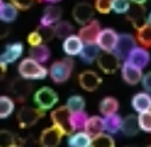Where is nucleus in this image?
Segmentation results:
<instances>
[{
	"mask_svg": "<svg viewBox=\"0 0 151 147\" xmlns=\"http://www.w3.org/2000/svg\"><path fill=\"white\" fill-rule=\"evenodd\" d=\"M130 1L134 3V4H145L147 0H130Z\"/></svg>",
	"mask_w": 151,
	"mask_h": 147,
	"instance_id": "49530a36",
	"label": "nucleus"
},
{
	"mask_svg": "<svg viewBox=\"0 0 151 147\" xmlns=\"http://www.w3.org/2000/svg\"><path fill=\"white\" fill-rule=\"evenodd\" d=\"M141 128H139V122H138V116L134 114H129L122 120V128L121 131L124 133L126 137H134L137 135Z\"/></svg>",
	"mask_w": 151,
	"mask_h": 147,
	"instance_id": "5701e85b",
	"label": "nucleus"
},
{
	"mask_svg": "<svg viewBox=\"0 0 151 147\" xmlns=\"http://www.w3.org/2000/svg\"><path fill=\"white\" fill-rule=\"evenodd\" d=\"M51 51L47 47L46 44H41L37 46H30V50H29V57L33 59H36L40 63H45L50 59Z\"/></svg>",
	"mask_w": 151,
	"mask_h": 147,
	"instance_id": "393cba45",
	"label": "nucleus"
},
{
	"mask_svg": "<svg viewBox=\"0 0 151 147\" xmlns=\"http://www.w3.org/2000/svg\"><path fill=\"white\" fill-rule=\"evenodd\" d=\"M84 131L88 133L92 138L101 134V133H104L105 131V129H104V118H101L99 116L88 117L86 126H84Z\"/></svg>",
	"mask_w": 151,
	"mask_h": 147,
	"instance_id": "b1692460",
	"label": "nucleus"
},
{
	"mask_svg": "<svg viewBox=\"0 0 151 147\" xmlns=\"http://www.w3.org/2000/svg\"><path fill=\"white\" fill-rule=\"evenodd\" d=\"M132 106L135 112L143 113V112L151 110V95L150 92H138L133 96Z\"/></svg>",
	"mask_w": 151,
	"mask_h": 147,
	"instance_id": "aec40b11",
	"label": "nucleus"
},
{
	"mask_svg": "<svg viewBox=\"0 0 151 147\" xmlns=\"http://www.w3.org/2000/svg\"><path fill=\"white\" fill-rule=\"evenodd\" d=\"M135 46H137V38H134L132 34H129V33L118 34V41H117V45H116L113 53L121 60L122 59L126 60L127 55H129L130 51H132Z\"/></svg>",
	"mask_w": 151,
	"mask_h": 147,
	"instance_id": "0eeeda50",
	"label": "nucleus"
},
{
	"mask_svg": "<svg viewBox=\"0 0 151 147\" xmlns=\"http://www.w3.org/2000/svg\"><path fill=\"white\" fill-rule=\"evenodd\" d=\"M112 3L113 0H95L93 7L99 13L106 15V13H109L112 11Z\"/></svg>",
	"mask_w": 151,
	"mask_h": 147,
	"instance_id": "58836bf2",
	"label": "nucleus"
},
{
	"mask_svg": "<svg viewBox=\"0 0 151 147\" xmlns=\"http://www.w3.org/2000/svg\"><path fill=\"white\" fill-rule=\"evenodd\" d=\"M138 122H139V128H141L142 131L151 133V110L139 113Z\"/></svg>",
	"mask_w": 151,
	"mask_h": 147,
	"instance_id": "e433bc0d",
	"label": "nucleus"
},
{
	"mask_svg": "<svg viewBox=\"0 0 151 147\" xmlns=\"http://www.w3.org/2000/svg\"><path fill=\"white\" fill-rule=\"evenodd\" d=\"M83 46H84V42L82 41V38L78 34H71L66 39H63L62 49L67 57H75L80 54Z\"/></svg>",
	"mask_w": 151,
	"mask_h": 147,
	"instance_id": "a211bd4d",
	"label": "nucleus"
},
{
	"mask_svg": "<svg viewBox=\"0 0 151 147\" xmlns=\"http://www.w3.org/2000/svg\"><path fill=\"white\" fill-rule=\"evenodd\" d=\"M34 103L38 108L47 110V109H51L57 105L58 95L50 87H42L34 93Z\"/></svg>",
	"mask_w": 151,
	"mask_h": 147,
	"instance_id": "39448f33",
	"label": "nucleus"
},
{
	"mask_svg": "<svg viewBox=\"0 0 151 147\" xmlns=\"http://www.w3.org/2000/svg\"><path fill=\"white\" fill-rule=\"evenodd\" d=\"M122 128V118L117 113L104 117V129L108 134H117Z\"/></svg>",
	"mask_w": 151,
	"mask_h": 147,
	"instance_id": "bb28decb",
	"label": "nucleus"
},
{
	"mask_svg": "<svg viewBox=\"0 0 151 147\" xmlns=\"http://www.w3.org/2000/svg\"><path fill=\"white\" fill-rule=\"evenodd\" d=\"M51 121L54 126H57L65 133V135H70L74 133L71 126V110L66 105L59 106L51 112Z\"/></svg>",
	"mask_w": 151,
	"mask_h": 147,
	"instance_id": "7ed1b4c3",
	"label": "nucleus"
},
{
	"mask_svg": "<svg viewBox=\"0 0 151 147\" xmlns=\"http://www.w3.org/2000/svg\"><path fill=\"white\" fill-rule=\"evenodd\" d=\"M45 1L51 3V4H55V3H59V1H62V0H45Z\"/></svg>",
	"mask_w": 151,
	"mask_h": 147,
	"instance_id": "de8ad7c7",
	"label": "nucleus"
},
{
	"mask_svg": "<svg viewBox=\"0 0 151 147\" xmlns=\"http://www.w3.org/2000/svg\"><path fill=\"white\" fill-rule=\"evenodd\" d=\"M19 74L28 80H42L49 75V70L33 58H25L19 63Z\"/></svg>",
	"mask_w": 151,
	"mask_h": 147,
	"instance_id": "f257e3e1",
	"label": "nucleus"
},
{
	"mask_svg": "<svg viewBox=\"0 0 151 147\" xmlns=\"http://www.w3.org/2000/svg\"><path fill=\"white\" fill-rule=\"evenodd\" d=\"M14 110V101L8 96H0V120L8 118Z\"/></svg>",
	"mask_w": 151,
	"mask_h": 147,
	"instance_id": "2f4dec72",
	"label": "nucleus"
},
{
	"mask_svg": "<svg viewBox=\"0 0 151 147\" xmlns=\"http://www.w3.org/2000/svg\"><path fill=\"white\" fill-rule=\"evenodd\" d=\"M130 5H132L130 0H113L112 11L117 15H126L127 11L130 9Z\"/></svg>",
	"mask_w": 151,
	"mask_h": 147,
	"instance_id": "c9c22d12",
	"label": "nucleus"
},
{
	"mask_svg": "<svg viewBox=\"0 0 151 147\" xmlns=\"http://www.w3.org/2000/svg\"><path fill=\"white\" fill-rule=\"evenodd\" d=\"M141 83H142V87H143L145 91L150 92V93H151V71H149L147 74L143 75Z\"/></svg>",
	"mask_w": 151,
	"mask_h": 147,
	"instance_id": "37998d69",
	"label": "nucleus"
},
{
	"mask_svg": "<svg viewBox=\"0 0 151 147\" xmlns=\"http://www.w3.org/2000/svg\"><path fill=\"white\" fill-rule=\"evenodd\" d=\"M78 80H79V85L87 92L96 91V89L100 87L101 82H103L100 75L97 72H95V71H92V70L83 71V72L79 75Z\"/></svg>",
	"mask_w": 151,
	"mask_h": 147,
	"instance_id": "ddd939ff",
	"label": "nucleus"
},
{
	"mask_svg": "<svg viewBox=\"0 0 151 147\" xmlns=\"http://www.w3.org/2000/svg\"><path fill=\"white\" fill-rule=\"evenodd\" d=\"M5 71H7V66H5L4 63H1V62H0V80H1L3 77H4Z\"/></svg>",
	"mask_w": 151,
	"mask_h": 147,
	"instance_id": "a18cd8bd",
	"label": "nucleus"
},
{
	"mask_svg": "<svg viewBox=\"0 0 151 147\" xmlns=\"http://www.w3.org/2000/svg\"><path fill=\"white\" fill-rule=\"evenodd\" d=\"M91 147H116V143H114V139H113L112 134L101 133V134L92 138Z\"/></svg>",
	"mask_w": 151,
	"mask_h": 147,
	"instance_id": "473e14b6",
	"label": "nucleus"
},
{
	"mask_svg": "<svg viewBox=\"0 0 151 147\" xmlns=\"http://www.w3.org/2000/svg\"><path fill=\"white\" fill-rule=\"evenodd\" d=\"M126 19L127 21H130V24L135 29H138L139 27L146 24L147 20H146V8H145V4H134V3H132L130 9L126 13Z\"/></svg>",
	"mask_w": 151,
	"mask_h": 147,
	"instance_id": "4468645a",
	"label": "nucleus"
},
{
	"mask_svg": "<svg viewBox=\"0 0 151 147\" xmlns=\"http://www.w3.org/2000/svg\"><path fill=\"white\" fill-rule=\"evenodd\" d=\"M118 108H120V104H118L117 99H114V97H112V96H108V97H105V99H103L100 101V105H99V110H100V113L103 114L104 117L117 113Z\"/></svg>",
	"mask_w": 151,
	"mask_h": 147,
	"instance_id": "a878e982",
	"label": "nucleus"
},
{
	"mask_svg": "<svg viewBox=\"0 0 151 147\" xmlns=\"http://www.w3.org/2000/svg\"><path fill=\"white\" fill-rule=\"evenodd\" d=\"M65 135L60 129L57 126H51V128L45 129L41 135H40V143L42 147H58L59 143L62 142V137Z\"/></svg>",
	"mask_w": 151,
	"mask_h": 147,
	"instance_id": "1a4fd4ad",
	"label": "nucleus"
},
{
	"mask_svg": "<svg viewBox=\"0 0 151 147\" xmlns=\"http://www.w3.org/2000/svg\"><path fill=\"white\" fill-rule=\"evenodd\" d=\"M101 32V25L97 20H91L86 25H82V28L78 32V36L82 38L84 44H95L97 41V37Z\"/></svg>",
	"mask_w": 151,
	"mask_h": 147,
	"instance_id": "6e6552de",
	"label": "nucleus"
},
{
	"mask_svg": "<svg viewBox=\"0 0 151 147\" xmlns=\"http://www.w3.org/2000/svg\"><path fill=\"white\" fill-rule=\"evenodd\" d=\"M19 11H27L34 4V0H9Z\"/></svg>",
	"mask_w": 151,
	"mask_h": 147,
	"instance_id": "ea45409f",
	"label": "nucleus"
},
{
	"mask_svg": "<svg viewBox=\"0 0 151 147\" xmlns=\"http://www.w3.org/2000/svg\"><path fill=\"white\" fill-rule=\"evenodd\" d=\"M126 60L130 62L132 65L139 67L141 70H143V68L150 63V53L147 51L146 47H143V46H135V47L130 51L129 55H127Z\"/></svg>",
	"mask_w": 151,
	"mask_h": 147,
	"instance_id": "2eb2a0df",
	"label": "nucleus"
},
{
	"mask_svg": "<svg viewBox=\"0 0 151 147\" xmlns=\"http://www.w3.org/2000/svg\"><path fill=\"white\" fill-rule=\"evenodd\" d=\"M100 51H101V49L99 47V45L96 42H95V44H84L79 57L84 63L91 65V63L96 62L97 58L100 57V54H101Z\"/></svg>",
	"mask_w": 151,
	"mask_h": 147,
	"instance_id": "4be33fe9",
	"label": "nucleus"
},
{
	"mask_svg": "<svg viewBox=\"0 0 151 147\" xmlns=\"http://www.w3.org/2000/svg\"><path fill=\"white\" fill-rule=\"evenodd\" d=\"M147 22L151 25V12H150V15H149V17H147Z\"/></svg>",
	"mask_w": 151,
	"mask_h": 147,
	"instance_id": "09e8293b",
	"label": "nucleus"
},
{
	"mask_svg": "<svg viewBox=\"0 0 151 147\" xmlns=\"http://www.w3.org/2000/svg\"><path fill=\"white\" fill-rule=\"evenodd\" d=\"M8 34H9V28H8V24H5V22H3L1 20H0V39L5 38Z\"/></svg>",
	"mask_w": 151,
	"mask_h": 147,
	"instance_id": "c03bdc74",
	"label": "nucleus"
},
{
	"mask_svg": "<svg viewBox=\"0 0 151 147\" xmlns=\"http://www.w3.org/2000/svg\"><path fill=\"white\" fill-rule=\"evenodd\" d=\"M21 147H42L40 143V139H34V138H25V139H19L17 141Z\"/></svg>",
	"mask_w": 151,
	"mask_h": 147,
	"instance_id": "79ce46f5",
	"label": "nucleus"
},
{
	"mask_svg": "<svg viewBox=\"0 0 151 147\" xmlns=\"http://www.w3.org/2000/svg\"><path fill=\"white\" fill-rule=\"evenodd\" d=\"M95 7H92L89 3H78L72 9V19L80 25H86L91 20H93Z\"/></svg>",
	"mask_w": 151,
	"mask_h": 147,
	"instance_id": "9d476101",
	"label": "nucleus"
},
{
	"mask_svg": "<svg viewBox=\"0 0 151 147\" xmlns=\"http://www.w3.org/2000/svg\"><path fill=\"white\" fill-rule=\"evenodd\" d=\"M126 147H135V146H126Z\"/></svg>",
	"mask_w": 151,
	"mask_h": 147,
	"instance_id": "603ef678",
	"label": "nucleus"
},
{
	"mask_svg": "<svg viewBox=\"0 0 151 147\" xmlns=\"http://www.w3.org/2000/svg\"><path fill=\"white\" fill-rule=\"evenodd\" d=\"M9 91L17 101H24L28 97V95L32 92V84L28 79H24V77L16 79L9 85Z\"/></svg>",
	"mask_w": 151,
	"mask_h": 147,
	"instance_id": "dca6fc26",
	"label": "nucleus"
},
{
	"mask_svg": "<svg viewBox=\"0 0 151 147\" xmlns=\"http://www.w3.org/2000/svg\"><path fill=\"white\" fill-rule=\"evenodd\" d=\"M66 106H67L71 112H80V110H84L86 101H84V99L82 96H79V95H74V96H71V97L67 99Z\"/></svg>",
	"mask_w": 151,
	"mask_h": 147,
	"instance_id": "72a5a7b5",
	"label": "nucleus"
},
{
	"mask_svg": "<svg viewBox=\"0 0 151 147\" xmlns=\"http://www.w3.org/2000/svg\"><path fill=\"white\" fill-rule=\"evenodd\" d=\"M88 120V114L84 110L80 112H71V126L74 131L84 130V126Z\"/></svg>",
	"mask_w": 151,
	"mask_h": 147,
	"instance_id": "c756f323",
	"label": "nucleus"
},
{
	"mask_svg": "<svg viewBox=\"0 0 151 147\" xmlns=\"http://www.w3.org/2000/svg\"><path fill=\"white\" fill-rule=\"evenodd\" d=\"M28 44L30 45V46H37V45H41V44H45L43 42V39H42V37H41V34L38 33V30H34V32H32L28 36Z\"/></svg>",
	"mask_w": 151,
	"mask_h": 147,
	"instance_id": "a19ab883",
	"label": "nucleus"
},
{
	"mask_svg": "<svg viewBox=\"0 0 151 147\" xmlns=\"http://www.w3.org/2000/svg\"><path fill=\"white\" fill-rule=\"evenodd\" d=\"M97 67L104 74H114L121 67V59L116 55L113 51H104L100 54V57L96 60Z\"/></svg>",
	"mask_w": 151,
	"mask_h": 147,
	"instance_id": "423d86ee",
	"label": "nucleus"
},
{
	"mask_svg": "<svg viewBox=\"0 0 151 147\" xmlns=\"http://www.w3.org/2000/svg\"><path fill=\"white\" fill-rule=\"evenodd\" d=\"M37 30H38V33L41 34L43 42H49L51 41V39L55 37V33H54V25H41L40 24V27L37 28Z\"/></svg>",
	"mask_w": 151,
	"mask_h": 147,
	"instance_id": "4c0bfd02",
	"label": "nucleus"
},
{
	"mask_svg": "<svg viewBox=\"0 0 151 147\" xmlns=\"http://www.w3.org/2000/svg\"><path fill=\"white\" fill-rule=\"evenodd\" d=\"M45 116V110L41 108L34 106H22L17 113V121L21 128H30L36 125L41 118Z\"/></svg>",
	"mask_w": 151,
	"mask_h": 147,
	"instance_id": "20e7f679",
	"label": "nucleus"
},
{
	"mask_svg": "<svg viewBox=\"0 0 151 147\" xmlns=\"http://www.w3.org/2000/svg\"><path fill=\"white\" fill-rule=\"evenodd\" d=\"M13 147H21V146H20V145H19V142H17V143H16V145H14Z\"/></svg>",
	"mask_w": 151,
	"mask_h": 147,
	"instance_id": "3c124183",
	"label": "nucleus"
},
{
	"mask_svg": "<svg viewBox=\"0 0 151 147\" xmlns=\"http://www.w3.org/2000/svg\"><path fill=\"white\" fill-rule=\"evenodd\" d=\"M147 147H151V146H147Z\"/></svg>",
	"mask_w": 151,
	"mask_h": 147,
	"instance_id": "864d4df0",
	"label": "nucleus"
},
{
	"mask_svg": "<svg viewBox=\"0 0 151 147\" xmlns=\"http://www.w3.org/2000/svg\"><path fill=\"white\" fill-rule=\"evenodd\" d=\"M3 4H4V3H3V0H0V9H1V7H3Z\"/></svg>",
	"mask_w": 151,
	"mask_h": 147,
	"instance_id": "8fccbe9b",
	"label": "nucleus"
},
{
	"mask_svg": "<svg viewBox=\"0 0 151 147\" xmlns=\"http://www.w3.org/2000/svg\"><path fill=\"white\" fill-rule=\"evenodd\" d=\"M137 30V42L141 46L146 49H150L151 47V25L149 22L143 24L142 27H139Z\"/></svg>",
	"mask_w": 151,
	"mask_h": 147,
	"instance_id": "cd10ccee",
	"label": "nucleus"
},
{
	"mask_svg": "<svg viewBox=\"0 0 151 147\" xmlns=\"http://www.w3.org/2000/svg\"><path fill=\"white\" fill-rule=\"evenodd\" d=\"M16 143V137L12 131L0 130V147H13Z\"/></svg>",
	"mask_w": 151,
	"mask_h": 147,
	"instance_id": "f704fd0d",
	"label": "nucleus"
},
{
	"mask_svg": "<svg viewBox=\"0 0 151 147\" xmlns=\"http://www.w3.org/2000/svg\"><path fill=\"white\" fill-rule=\"evenodd\" d=\"M63 15V11L60 7L55 4H50L43 11L40 24L41 25H55L58 21H60V17Z\"/></svg>",
	"mask_w": 151,
	"mask_h": 147,
	"instance_id": "6ab92c4d",
	"label": "nucleus"
},
{
	"mask_svg": "<svg viewBox=\"0 0 151 147\" xmlns=\"http://www.w3.org/2000/svg\"><path fill=\"white\" fill-rule=\"evenodd\" d=\"M19 15V9L12 4V3H4L0 9V20L5 24H11L17 19Z\"/></svg>",
	"mask_w": 151,
	"mask_h": 147,
	"instance_id": "c85d7f7f",
	"label": "nucleus"
},
{
	"mask_svg": "<svg viewBox=\"0 0 151 147\" xmlns=\"http://www.w3.org/2000/svg\"><path fill=\"white\" fill-rule=\"evenodd\" d=\"M22 53H24V46H22V44H20V42L11 44L0 54V62L4 63L5 66L12 65V63H14L22 55Z\"/></svg>",
	"mask_w": 151,
	"mask_h": 147,
	"instance_id": "f3484780",
	"label": "nucleus"
},
{
	"mask_svg": "<svg viewBox=\"0 0 151 147\" xmlns=\"http://www.w3.org/2000/svg\"><path fill=\"white\" fill-rule=\"evenodd\" d=\"M117 41H118V34L116 33V30L110 29V28H105V29H101L96 44L103 51H114Z\"/></svg>",
	"mask_w": 151,
	"mask_h": 147,
	"instance_id": "f8f14e48",
	"label": "nucleus"
},
{
	"mask_svg": "<svg viewBox=\"0 0 151 147\" xmlns=\"http://www.w3.org/2000/svg\"><path fill=\"white\" fill-rule=\"evenodd\" d=\"M74 70V60L71 59V57L63 58L60 60H57L50 66L49 70V75H50L51 80L57 84H62V83L67 82L72 74Z\"/></svg>",
	"mask_w": 151,
	"mask_h": 147,
	"instance_id": "f03ea898",
	"label": "nucleus"
},
{
	"mask_svg": "<svg viewBox=\"0 0 151 147\" xmlns=\"http://www.w3.org/2000/svg\"><path fill=\"white\" fill-rule=\"evenodd\" d=\"M121 76H122L124 82L126 84L137 85L138 83H141L142 77H143V72H142V70L139 67L125 60L124 65L121 66Z\"/></svg>",
	"mask_w": 151,
	"mask_h": 147,
	"instance_id": "9b49d317",
	"label": "nucleus"
},
{
	"mask_svg": "<svg viewBox=\"0 0 151 147\" xmlns=\"http://www.w3.org/2000/svg\"><path fill=\"white\" fill-rule=\"evenodd\" d=\"M74 32V27L68 21H58L54 25V33L57 38L66 39L68 36H71Z\"/></svg>",
	"mask_w": 151,
	"mask_h": 147,
	"instance_id": "7c9ffc66",
	"label": "nucleus"
},
{
	"mask_svg": "<svg viewBox=\"0 0 151 147\" xmlns=\"http://www.w3.org/2000/svg\"><path fill=\"white\" fill-rule=\"evenodd\" d=\"M67 145L68 147H91L92 137L84 130L74 131L68 135Z\"/></svg>",
	"mask_w": 151,
	"mask_h": 147,
	"instance_id": "412c9836",
	"label": "nucleus"
}]
</instances>
